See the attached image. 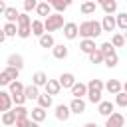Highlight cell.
Here are the masks:
<instances>
[{"label": "cell", "mask_w": 127, "mask_h": 127, "mask_svg": "<svg viewBox=\"0 0 127 127\" xmlns=\"http://www.w3.org/2000/svg\"><path fill=\"white\" fill-rule=\"evenodd\" d=\"M103 34V30H101V24L97 22V20H85V22H81L79 26H77V36H81V38H91V40H95V38H99Z\"/></svg>", "instance_id": "1"}, {"label": "cell", "mask_w": 127, "mask_h": 127, "mask_svg": "<svg viewBox=\"0 0 127 127\" xmlns=\"http://www.w3.org/2000/svg\"><path fill=\"white\" fill-rule=\"evenodd\" d=\"M87 85V101L91 103H99L101 101V93H103V79H89Z\"/></svg>", "instance_id": "2"}, {"label": "cell", "mask_w": 127, "mask_h": 127, "mask_svg": "<svg viewBox=\"0 0 127 127\" xmlns=\"http://www.w3.org/2000/svg\"><path fill=\"white\" fill-rule=\"evenodd\" d=\"M42 22H44V30H46L48 34H52V32H56V30H62V26H64V16L58 14V12H54V14H48Z\"/></svg>", "instance_id": "3"}, {"label": "cell", "mask_w": 127, "mask_h": 127, "mask_svg": "<svg viewBox=\"0 0 127 127\" xmlns=\"http://www.w3.org/2000/svg\"><path fill=\"white\" fill-rule=\"evenodd\" d=\"M125 125V115L119 111H111L105 117V127H123Z\"/></svg>", "instance_id": "4"}, {"label": "cell", "mask_w": 127, "mask_h": 127, "mask_svg": "<svg viewBox=\"0 0 127 127\" xmlns=\"http://www.w3.org/2000/svg\"><path fill=\"white\" fill-rule=\"evenodd\" d=\"M62 30H64V38L65 40H75L77 38V24L75 22H64Z\"/></svg>", "instance_id": "5"}, {"label": "cell", "mask_w": 127, "mask_h": 127, "mask_svg": "<svg viewBox=\"0 0 127 127\" xmlns=\"http://www.w3.org/2000/svg\"><path fill=\"white\" fill-rule=\"evenodd\" d=\"M69 111L71 113H75V115H81V113H85V101H83V97H73L71 101H69Z\"/></svg>", "instance_id": "6"}, {"label": "cell", "mask_w": 127, "mask_h": 127, "mask_svg": "<svg viewBox=\"0 0 127 127\" xmlns=\"http://www.w3.org/2000/svg\"><path fill=\"white\" fill-rule=\"evenodd\" d=\"M73 81H75V75H73L71 71H64V73L58 77V83H60V87H64V89H69V87L73 85Z\"/></svg>", "instance_id": "7"}, {"label": "cell", "mask_w": 127, "mask_h": 127, "mask_svg": "<svg viewBox=\"0 0 127 127\" xmlns=\"http://www.w3.org/2000/svg\"><path fill=\"white\" fill-rule=\"evenodd\" d=\"M28 117H30L32 121H36V123H42V121L48 117V113H46V109H44V107L36 105V107L32 109V113H28Z\"/></svg>", "instance_id": "8"}, {"label": "cell", "mask_w": 127, "mask_h": 127, "mask_svg": "<svg viewBox=\"0 0 127 127\" xmlns=\"http://www.w3.org/2000/svg\"><path fill=\"white\" fill-rule=\"evenodd\" d=\"M99 24H101V30L103 32H113L115 30V16L113 14H105Z\"/></svg>", "instance_id": "9"}, {"label": "cell", "mask_w": 127, "mask_h": 127, "mask_svg": "<svg viewBox=\"0 0 127 127\" xmlns=\"http://www.w3.org/2000/svg\"><path fill=\"white\" fill-rule=\"evenodd\" d=\"M111 111H115V103H111V101H103V99L97 103V113H99V115L107 117Z\"/></svg>", "instance_id": "10"}, {"label": "cell", "mask_w": 127, "mask_h": 127, "mask_svg": "<svg viewBox=\"0 0 127 127\" xmlns=\"http://www.w3.org/2000/svg\"><path fill=\"white\" fill-rule=\"evenodd\" d=\"M69 115H71V111H69V107H67L65 103H60V105L56 107V119H58V121H67Z\"/></svg>", "instance_id": "11"}, {"label": "cell", "mask_w": 127, "mask_h": 127, "mask_svg": "<svg viewBox=\"0 0 127 127\" xmlns=\"http://www.w3.org/2000/svg\"><path fill=\"white\" fill-rule=\"evenodd\" d=\"M8 109H12V95L0 89V111H8Z\"/></svg>", "instance_id": "12"}, {"label": "cell", "mask_w": 127, "mask_h": 127, "mask_svg": "<svg viewBox=\"0 0 127 127\" xmlns=\"http://www.w3.org/2000/svg\"><path fill=\"white\" fill-rule=\"evenodd\" d=\"M52 54H54L56 60H65V58H67V46H64V44H54V46H52Z\"/></svg>", "instance_id": "13"}, {"label": "cell", "mask_w": 127, "mask_h": 127, "mask_svg": "<svg viewBox=\"0 0 127 127\" xmlns=\"http://www.w3.org/2000/svg\"><path fill=\"white\" fill-rule=\"evenodd\" d=\"M6 65H12V67H16V69H22V67H24V58H22L20 54H10L8 60H6Z\"/></svg>", "instance_id": "14"}, {"label": "cell", "mask_w": 127, "mask_h": 127, "mask_svg": "<svg viewBox=\"0 0 127 127\" xmlns=\"http://www.w3.org/2000/svg\"><path fill=\"white\" fill-rule=\"evenodd\" d=\"M103 89H107L111 95H115L117 91H121V89H123V83H121L119 79H109V81H105V83H103Z\"/></svg>", "instance_id": "15"}, {"label": "cell", "mask_w": 127, "mask_h": 127, "mask_svg": "<svg viewBox=\"0 0 127 127\" xmlns=\"http://www.w3.org/2000/svg\"><path fill=\"white\" fill-rule=\"evenodd\" d=\"M44 87H46V93L48 95H58L60 91H62V87H60V83H58V79H48L46 83H44Z\"/></svg>", "instance_id": "16"}, {"label": "cell", "mask_w": 127, "mask_h": 127, "mask_svg": "<svg viewBox=\"0 0 127 127\" xmlns=\"http://www.w3.org/2000/svg\"><path fill=\"white\" fill-rule=\"evenodd\" d=\"M69 91H71L73 97H83V95L87 93V85L81 83V81H73V85L69 87Z\"/></svg>", "instance_id": "17"}, {"label": "cell", "mask_w": 127, "mask_h": 127, "mask_svg": "<svg viewBox=\"0 0 127 127\" xmlns=\"http://www.w3.org/2000/svg\"><path fill=\"white\" fill-rule=\"evenodd\" d=\"M79 10H81V14L89 16V14H95V10H97V4H95L93 0H83V2H81V6H79Z\"/></svg>", "instance_id": "18"}, {"label": "cell", "mask_w": 127, "mask_h": 127, "mask_svg": "<svg viewBox=\"0 0 127 127\" xmlns=\"http://www.w3.org/2000/svg\"><path fill=\"white\" fill-rule=\"evenodd\" d=\"M30 32H32V36H36V38H40L46 30H44V22L42 20H32L30 22Z\"/></svg>", "instance_id": "19"}, {"label": "cell", "mask_w": 127, "mask_h": 127, "mask_svg": "<svg viewBox=\"0 0 127 127\" xmlns=\"http://www.w3.org/2000/svg\"><path fill=\"white\" fill-rule=\"evenodd\" d=\"M34 10H36V14H38V16H42V18H46L48 14H52V6H50L46 0H44V2H38Z\"/></svg>", "instance_id": "20"}, {"label": "cell", "mask_w": 127, "mask_h": 127, "mask_svg": "<svg viewBox=\"0 0 127 127\" xmlns=\"http://www.w3.org/2000/svg\"><path fill=\"white\" fill-rule=\"evenodd\" d=\"M97 46H95V40H91V38H83L81 42H79V50L83 52V54H89V52H93Z\"/></svg>", "instance_id": "21"}, {"label": "cell", "mask_w": 127, "mask_h": 127, "mask_svg": "<svg viewBox=\"0 0 127 127\" xmlns=\"http://www.w3.org/2000/svg\"><path fill=\"white\" fill-rule=\"evenodd\" d=\"M38 44H40V48H52L56 42H54V36H52V34L44 32V34L38 38Z\"/></svg>", "instance_id": "22"}, {"label": "cell", "mask_w": 127, "mask_h": 127, "mask_svg": "<svg viewBox=\"0 0 127 127\" xmlns=\"http://www.w3.org/2000/svg\"><path fill=\"white\" fill-rule=\"evenodd\" d=\"M36 101H38V105H40V107H44V109H50V107H52V103H54L52 95H48V93H40V95L36 97Z\"/></svg>", "instance_id": "23"}, {"label": "cell", "mask_w": 127, "mask_h": 127, "mask_svg": "<svg viewBox=\"0 0 127 127\" xmlns=\"http://www.w3.org/2000/svg\"><path fill=\"white\" fill-rule=\"evenodd\" d=\"M18 10H16V6H6V10L2 12V16L6 18V22H16V18H18Z\"/></svg>", "instance_id": "24"}, {"label": "cell", "mask_w": 127, "mask_h": 127, "mask_svg": "<svg viewBox=\"0 0 127 127\" xmlns=\"http://www.w3.org/2000/svg\"><path fill=\"white\" fill-rule=\"evenodd\" d=\"M103 64H105L107 67H115V65L119 64V56H117V52L113 50L111 54H107V56H103Z\"/></svg>", "instance_id": "25"}, {"label": "cell", "mask_w": 127, "mask_h": 127, "mask_svg": "<svg viewBox=\"0 0 127 127\" xmlns=\"http://www.w3.org/2000/svg\"><path fill=\"white\" fill-rule=\"evenodd\" d=\"M24 95H26V99H36V97L40 95V87H36L34 83L24 85Z\"/></svg>", "instance_id": "26"}, {"label": "cell", "mask_w": 127, "mask_h": 127, "mask_svg": "<svg viewBox=\"0 0 127 127\" xmlns=\"http://www.w3.org/2000/svg\"><path fill=\"white\" fill-rule=\"evenodd\" d=\"M14 121H16V113H14L12 109H8V111H2V125H4V127H10V125H14Z\"/></svg>", "instance_id": "27"}, {"label": "cell", "mask_w": 127, "mask_h": 127, "mask_svg": "<svg viewBox=\"0 0 127 127\" xmlns=\"http://www.w3.org/2000/svg\"><path fill=\"white\" fill-rule=\"evenodd\" d=\"M2 30H4V34H6V38H16V32H18V26H16V22H6V24L2 26Z\"/></svg>", "instance_id": "28"}, {"label": "cell", "mask_w": 127, "mask_h": 127, "mask_svg": "<svg viewBox=\"0 0 127 127\" xmlns=\"http://www.w3.org/2000/svg\"><path fill=\"white\" fill-rule=\"evenodd\" d=\"M46 81H48V75H46L44 71H36V73L32 75V83H34L36 87H44Z\"/></svg>", "instance_id": "29"}, {"label": "cell", "mask_w": 127, "mask_h": 127, "mask_svg": "<svg viewBox=\"0 0 127 127\" xmlns=\"http://www.w3.org/2000/svg\"><path fill=\"white\" fill-rule=\"evenodd\" d=\"M24 91V83L20 81V79H12L10 83H8V93L12 95V93H22Z\"/></svg>", "instance_id": "30"}, {"label": "cell", "mask_w": 127, "mask_h": 127, "mask_svg": "<svg viewBox=\"0 0 127 127\" xmlns=\"http://www.w3.org/2000/svg\"><path fill=\"white\" fill-rule=\"evenodd\" d=\"M101 6V10L105 12V14H115L117 12V0H105L103 4H99Z\"/></svg>", "instance_id": "31"}, {"label": "cell", "mask_w": 127, "mask_h": 127, "mask_svg": "<svg viewBox=\"0 0 127 127\" xmlns=\"http://www.w3.org/2000/svg\"><path fill=\"white\" fill-rule=\"evenodd\" d=\"M115 28H119V30H127V14L125 12H119L117 16H115Z\"/></svg>", "instance_id": "32"}, {"label": "cell", "mask_w": 127, "mask_h": 127, "mask_svg": "<svg viewBox=\"0 0 127 127\" xmlns=\"http://www.w3.org/2000/svg\"><path fill=\"white\" fill-rule=\"evenodd\" d=\"M87 58H89V62H91V64H95V65H97V64H103V54H101L97 48H95L93 52H89V54H87Z\"/></svg>", "instance_id": "33"}, {"label": "cell", "mask_w": 127, "mask_h": 127, "mask_svg": "<svg viewBox=\"0 0 127 127\" xmlns=\"http://www.w3.org/2000/svg\"><path fill=\"white\" fill-rule=\"evenodd\" d=\"M111 46H113V48H123V46H125V36L119 34V32L113 34V36H111Z\"/></svg>", "instance_id": "34"}, {"label": "cell", "mask_w": 127, "mask_h": 127, "mask_svg": "<svg viewBox=\"0 0 127 127\" xmlns=\"http://www.w3.org/2000/svg\"><path fill=\"white\" fill-rule=\"evenodd\" d=\"M115 105H119V107H127V93H125L123 89L115 93Z\"/></svg>", "instance_id": "35"}, {"label": "cell", "mask_w": 127, "mask_h": 127, "mask_svg": "<svg viewBox=\"0 0 127 127\" xmlns=\"http://www.w3.org/2000/svg\"><path fill=\"white\" fill-rule=\"evenodd\" d=\"M30 22H32V18L28 16V12H22L16 18V26H30Z\"/></svg>", "instance_id": "36"}, {"label": "cell", "mask_w": 127, "mask_h": 127, "mask_svg": "<svg viewBox=\"0 0 127 127\" xmlns=\"http://www.w3.org/2000/svg\"><path fill=\"white\" fill-rule=\"evenodd\" d=\"M16 36H18V38H22V40L30 38V36H32V32H30V26H18V32H16Z\"/></svg>", "instance_id": "37"}, {"label": "cell", "mask_w": 127, "mask_h": 127, "mask_svg": "<svg viewBox=\"0 0 127 127\" xmlns=\"http://www.w3.org/2000/svg\"><path fill=\"white\" fill-rule=\"evenodd\" d=\"M97 50H99V52H101L103 56H107V54H111V52H113L115 48L111 46V42H103L101 46H97Z\"/></svg>", "instance_id": "38"}, {"label": "cell", "mask_w": 127, "mask_h": 127, "mask_svg": "<svg viewBox=\"0 0 127 127\" xmlns=\"http://www.w3.org/2000/svg\"><path fill=\"white\" fill-rule=\"evenodd\" d=\"M28 99H26V95H24V91L22 93H12V103H16V105H24Z\"/></svg>", "instance_id": "39"}, {"label": "cell", "mask_w": 127, "mask_h": 127, "mask_svg": "<svg viewBox=\"0 0 127 127\" xmlns=\"http://www.w3.org/2000/svg\"><path fill=\"white\" fill-rule=\"evenodd\" d=\"M4 71L10 75V79H18V77H20V69H16V67H12V65H6Z\"/></svg>", "instance_id": "40"}, {"label": "cell", "mask_w": 127, "mask_h": 127, "mask_svg": "<svg viewBox=\"0 0 127 127\" xmlns=\"http://www.w3.org/2000/svg\"><path fill=\"white\" fill-rule=\"evenodd\" d=\"M28 123H30V117H16L14 127H28Z\"/></svg>", "instance_id": "41"}, {"label": "cell", "mask_w": 127, "mask_h": 127, "mask_svg": "<svg viewBox=\"0 0 127 127\" xmlns=\"http://www.w3.org/2000/svg\"><path fill=\"white\" fill-rule=\"evenodd\" d=\"M14 113H16V117H28V109H26L24 105H16Z\"/></svg>", "instance_id": "42"}, {"label": "cell", "mask_w": 127, "mask_h": 127, "mask_svg": "<svg viewBox=\"0 0 127 127\" xmlns=\"http://www.w3.org/2000/svg\"><path fill=\"white\" fill-rule=\"evenodd\" d=\"M36 4H38V0H24V12H32L36 8Z\"/></svg>", "instance_id": "43"}, {"label": "cell", "mask_w": 127, "mask_h": 127, "mask_svg": "<svg viewBox=\"0 0 127 127\" xmlns=\"http://www.w3.org/2000/svg\"><path fill=\"white\" fill-rule=\"evenodd\" d=\"M10 81H12V79H10V75H8V73H6L4 69H2V71H0V87H4V85H8Z\"/></svg>", "instance_id": "44"}, {"label": "cell", "mask_w": 127, "mask_h": 127, "mask_svg": "<svg viewBox=\"0 0 127 127\" xmlns=\"http://www.w3.org/2000/svg\"><path fill=\"white\" fill-rule=\"evenodd\" d=\"M6 42V34H4V30L0 28V44H4Z\"/></svg>", "instance_id": "45"}, {"label": "cell", "mask_w": 127, "mask_h": 127, "mask_svg": "<svg viewBox=\"0 0 127 127\" xmlns=\"http://www.w3.org/2000/svg\"><path fill=\"white\" fill-rule=\"evenodd\" d=\"M4 10H6V2H4V0H0V16H2V12H4Z\"/></svg>", "instance_id": "46"}, {"label": "cell", "mask_w": 127, "mask_h": 127, "mask_svg": "<svg viewBox=\"0 0 127 127\" xmlns=\"http://www.w3.org/2000/svg\"><path fill=\"white\" fill-rule=\"evenodd\" d=\"M28 127H40V123H36V121H32V119H30V123H28Z\"/></svg>", "instance_id": "47"}, {"label": "cell", "mask_w": 127, "mask_h": 127, "mask_svg": "<svg viewBox=\"0 0 127 127\" xmlns=\"http://www.w3.org/2000/svg\"><path fill=\"white\" fill-rule=\"evenodd\" d=\"M83 127H97V123H93V121H89V123H85Z\"/></svg>", "instance_id": "48"}, {"label": "cell", "mask_w": 127, "mask_h": 127, "mask_svg": "<svg viewBox=\"0 0 127 127\" xmlns=\"http://www.w3.org/2000/svg\"><path fill=\"white\" fill-rule=\"evenodd\" d=\"M62 2H64L65 6H71V2H73V0H62Z\"/></svg>", "instance_id": "49"}, {"label": "cell", "mask_w": 127, "mask_h": 127, "mask_svg": "<svg viewBox=\"0 0 127 127\" xmlns=\"http://www.w3.org/2000/svg\"><path fill=\"white\" fill-rule=\"evenodd\" d=\"M103 2H105V0H95V4H103Z\"/></svg>", "instance_id": "50"}, {"label": "cell", "mask_w": 127, "mask_h": 127, "mask_svg": "<svg viewBox=\"0 0 127 127\" xmlns=\"http://www.w3.org/2000/svg\"><path fill=\"white\" fill-rule=\"evenodd\" d=\"M46 2H48V4H52V2H54V0H46Z\"/></svg>", "instance_id": "51"}, {"label": "cell", "mask_w": 127, "mask_h": 127, "mask_svg": "<svg viewBox=\"0 0 127 127\" xmlns=\"http://www.w3.org/2000/svg\"><path fill=\"white\" fill-rule=\"evenodd\" d=\"M10 127H14V125H10Z\"/></svg>", "instance_id": "52"}, {"label": "cell", "mask_w": 127, "mask_h": 127, "mask_svg": "<svg viewBox=\"0 0 127 127\" xmlns=\"http://www.w3.org/2000/svg\"><path fill=\"white\" fill-rule=\"evenodd\" d=\"M81 2H83V0H81Z\"/></svg>", "instance_id": "53"}]
</instances>
